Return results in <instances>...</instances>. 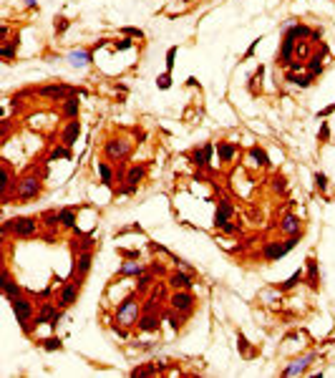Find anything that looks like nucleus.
I'll return each instance as SVG.
<instances>
[{"label":"nucleus","mask_w":335,"mask_h":378,"mask_svg":"<svg viewBox=\"0 0 335 378\" xmlns=\"http://www.w3.org/2000/svg\"><path fill=\"white\" fill-rule=\"evenodd\" d=\"M38 229V220L36 217H16L3 225V232H13L16 237H33Z\"/></svg>","instance_id":"obj_1"},{"label":"nucleus","mask_w":335,"mask_h":378,"mask_svg":"<svg viewBox=\"0 0 335 378\" xmlns=\"http://www.w3.org/2000/svg\"><path fill=\"white\" fill-rule=\"evenodd\" d=\"M116 321H119L124 328L136 325V321H139V302H136V295H129V298L119 305V310H116Z\"/></svg>","instance_id":"obj_2"},{"label":"nucleus","mask_w":335,"mask_h":378,"mask_svg":"<svg viewBox=\"0 0 335 378\" xmlns=\"http://www.w3.org/2000/svg\"><path fill=\"white\" fill-rule=\"evenodd\" d=\"M295 245H298V235H293V237L285 240V242H267L265 247H262V257H265L267 263H275V260L285 257Z\"/></svg>","instance_id":"obj_3"},{"label":"nucleus","mask_w":335,"mask_h":378,"mask_svg":"<svg viewBox=\"0 0 335 378\" xmlns=\"http://www.w3.org/2000/svg\"><path fill=\"white\" fill-rule=\"evenodd\" d=\"M38 194H40V179H38V177H33V174H25L23 179H18V184H16V197H18V199L28 202V199H36Z\"/></svg>","instance_id":"obj_4"},{"label":"nucleus","mask_w":335,"mask_h":378,"mask_svg":"<svg viewBox=\"0 0 335 378\" xmlns=\"http://www.w3.org/2000/svg\"><path fill=\"white\" fill-rule=\"evenodd\" d=\"M10 305H13V313H16V318H18V323L23 325V330L25 333H31V315H33V305H31V300H25L23 295H16V298H10Z\"/></svg>","instance_id":"obj_5"},{"label":"nucleus","mask_w":335,"mask_h":378,"mask_svg":"<svg viewBox=\"0 0 335 378\" xmlns=\"http://www.w3.org/2000/svg\"><path fill=\"white\" fill-rule=\"evenodd\" d=\"M104 151H106V156L111 159V162H124V159L131 154V144L126 139H111V141H106Z\"/></svg>","instance_id":"obj_6"},{"label":"nucleus","mask_w":335,"mask_h":378,"mask_svg":"<svg viewBox=\"0 0 335 378\" xmlns=\"http://www.w3.org/2000/svg\"><path fill=\"white\" fill-rule=\"evenodd\" d=\"M169 305H171V310L189 313V310L194 308V295L189 293V290H177V293L169 298Z\"/></svg>","instance_id":"obj_7"},{"label":"nucleus","mask_w":335,"mask_h":378,"mask_svg":"<svg viewBox=\"0 0 335 378\" xmlns=\"http://www.w3.org/2000/svg\"><path fill=\"white\" fill-rule=\"evenodd\" d=\"M144 174H147V167H131L129 174H126V184H124L121 192H124V194L136 192V187H139V182L144 179Z\"/></svg>","instance_id":"obj_8"},{"label":"nucleus","mask_w":335,"mask_h":378,"mask_svg":"<svg viewBox=\"0 0 335 378\" xmlns=\"http://www.w3.org/2000/svg\"><path fill=\"white\" fill-rule=\"evenodd\" d=\"M40 96H48V98H58V101H66L68 96H74L76 91L74 89H68V86H61V83H56V86H43V89L38 91Z\"/></svg>","instance_id":"obj_9"},{"label":"nucleus","mask_w":335,"mask_h":378,"mask_svg":"<svg viewBox=\"0 0 335 378\" xmlns=\"http://www.w3.org/2000/svg\"><path fill=\"white\" fill-rule=\"evenodd\" d=\"M76 298H78V285L76 283H68V285H63V290H61V298H58V308H71V305L76 302Z\"/></svg>","instance_id":"obj_10"},{"label":"nucleus","mask_w":335,"mask_h":378,"mask_svg":"<svg viewBox=\"0 0 335 378\" xmlns=\"http://www.w3.org/2000/svg\"><path fill=\"white\" fill-rule=\"evenodd\" d=\"M212 151H214L212 144H205L202 149H194L192 151V164L199 167V169H207L209 167V159H212Z\"/></svg>","instance_id":"obj_11"},{"label":"nucleus","mask_w":335,"mask_h":378,"mask_svg":"<svg viewBox=\"0 0 335 378\" xmlns=\"http://www.w3.org/2000/svg\"><path fill=\"white\" fill-rule=\"evenodd\" d=\"M229 217H232V205L227 199H220V205H217V212H214V227H224L229 222Z\"/></svg>","instance_id":"obj_12"},{"label":"nucleus","mask_w":335,"mask_h":378,"mask_svg":"<svg viewBox=\"0 0 335 378\" xmlns=\"http://www.w3.org/2000/svg\"><path fill=\"white\" fill-rule=\"evenodd\" d=\"M295 40H298V38L290 33V31L285 33V38H282V48H280V61H282V63H290V58H293V53H295V48H298V46H295Z\"/></svg>","instance_id":"obj_13"},{"label":"nucleus","mask_w":335,"mask_h":378,"mask_svg":"<svg viewBox=\"0 0 335 378\" xmlns=\"http://www.w3.org/2000/svg\"><path fill=\"white\" fill-rule=\"evenodd\" d=\"M310 360H315V353L293 360V366H287V368L282 371V376H298V373H305V371H308V363H310Z\"/></svg>","instance_id":"obj_14"},{"label":"nucleus","mask_w":335,"mask_h":378,"mask_svg":"<svg viewBox=\"0 0 335 378\" xmlns=\"http://www.w3.org/2000/svg\"><path fill=\"white\" fill-rule=\"evenodd\" d=\"M280 232H285V235H300V220L295 214H285L282 222H280Z\"/></svg>","instance_id":"obj_15"},{"label":"nucleus","mask_w":335,"mask_h":378,"mask_svg":"<svg viewBox=\"0 0 335 378\" xmlns=\"http://www.w3.org/2000/svg\"><path fill=\"white\" fill-rule=\"evenodd\" d=\"M169 285L174 290H189V287H192V275H186V272H171L169 275Z\"/></svg>","instance_id":"obj_16"},{"label":"nucleus","mask_w":335,"mask_h":378,"mask_svg":"<svg viewBox=\"0 0 335 378\" xmlns=\"http://www.w3.org/2000/svg\"><path fill=\"white\" fill-rule=\"evenodd\" d=\"M78 134H81V121H71L66 129H63V144L66 147H74V144L78 141Z\"/></svg>","instance_id":"obj_17"},{"label":"nucleus","mask_w":335,"mask_h":378,"mask_svg":"<svg viewBox=\"0 0 335 378\" xmlns=\"http://www.w3.org/2000/svg\"><path fill=\"white\" fill-rule=\"evenodd\" d=\"M91 263H93V255H91L89 250L81 252V255H78V260H76V270H74V272L81 278V275H86V272L91 270Z\"/></svg>","instance_id":"obj_18"},{"label":"nucleus","mask_w":335,"mask_h":378,"mask_svg":"<svg viewBox=\"0 0 335 378\" xmlns=\"http://www.w3.org/2000/svg\"><path fill=\"white\" fill-rule=\"evenodd\" d=\"M3 293H5V298H8V300H10V298H16V295H20V293H23V290H20V285L10 280V275H8V270H3Z\"/></svg>","instance_id":"obj_19"},{"label":"nucleus","mask_w":335,"mask_h":378,"mask_svg":"<svg viewBox=\"0 0 335 378\" xmlns=\"http://www.w3.org/2000/svg\"><path fill=\"white\" fill-rule=\"evenodd\" d=\"M144 270H147V267H144L141 263H136V260H126V263L119 267V275H121V278H126V275H136V278H139Z\"/></svg>","instance_id":"obj_20"},{"label":"nucleus","mask_w":335,"mask_h":378,"mask_svg":"<svg viewBox=\"0 0 335 378\" xmlns=\"http://www.w3.org/2000/svg\"><path fill=\"white\" fill-rule=\"evenodd\" d=\"M305 68H308V74H313V76H320V74H323V68H325V63H323V53L310 56V61L305 63Z\"/></svg>","instance_id":"obj_21"},{"label":"nucleus","mask_w":335,"mask_h":378,"mask_svg":"<svg viewBox=\"0 0 335 378\" xmlns=\"http://www.w3.org/2000/svg\"><path fill=\"white\" fill-rule=\"evenodd\" d=\"M91 58H93L91 51H74V53H68L71 66H86V63H91Z\"/></svg>","instance_id":"obj_22"},{"label":"nucleus","mask_w":335,"mask_h":378,"mask_svg":"<svg viewBox=\"0 0 335 378\" xmlns=\"http://www.w3.org/2000/svg\"><path fill=\"white\" fill-rule=\"evenodd\" d=\"M78 109H81V104L76 96H68L63 101V116H68V119H78Z\"/></svg>","instance_id":"obj_23"},{"label":"nucleus","mask_w":335,"mask_h":378,"mask_svg":"<svg viewBox=\"0 0 335 378\" xmlns=\"http://www.w3.org/2000/svg\"><path fill=\"white\" fill-rule=\"evenodd\" d=\"M235 154H237V149L232 147V144L220 141V147H217V156H220V162H232V159H235Z\"/></svg>","instance_id":"obj_24"},{"label":"nucleus","mask_w":335,"mask_h":378,"mask_svg":"<svg viewBox=\"0 0 335 378\" xmlns=\"http://www.w3.org/2000/svg\"><path fill=\"white\" fill-rule=\"evenodd\" d=\"M305 267H308V283H310V287L315 290V287H317V260L310 255L308 260H305Z\"/></svg>","instance_id":"obj_25"},{"label":"nucleus","mask_w":335,"mask_h":378,"mask_svg":"<svg viewBox=\"0 0 335 378\" xmlns=\"http://www.w3.org/2000/svg\"><path fill=\"white\" fill-rule=\"evenodd\" d=\"M139 330H144V333H154V330H159V318L156 315H144L141 321H139Z\"/></svg>","instance_id":"obj_26"},{"label":"nucleus","mask_w":335,"mask_h":378,"mask_svg":"<svg viewBox=\"0 0 335 378\" xmlns=\"http://www.w3.org/2000/svg\"><path fill=\"white\" fill-rule=\"evenodd\" d=\"M313 74H305V76H295V74H287L285 76V81L287 83H295V86H300V89H308V86H313Z\"/></svg>","instance_id":"obj_27"},{"label":"nucleus","mask_w":335,"mask_h":378,"mask_svg":"<svg viewBox=\"0 0 335 378\" xmlns=\"http://www.w3.org/2000/svg\"><path fill=\"white\" fill-rule=\"evenodd\" d=\"M250 156H252V162H255L257 167H270V159H267V151H265V149L252 147V149H250Z\"/></svg>","instance_id":"obj_28"},{"label":"nucleus","mask_w":335,"mask_h":378,"mask_svg":"<svg viewBox=\"0 0 335 378\" xmlns=\"http://www.w3.org/2000/svg\"><path fill=\"white\" fill-rule=\"evenodd\" d=\"M98 174H101V182H104V187H111L113 182V171L106 162H98Z\"/></svg>","instance_id":"obj_29"},{"label":"nucleus","mask_w":335,"mask_h":378,"mask_svg":"<svg viewBox=\"0 0 335 378\" xmlns=\"http://www.w3.org/2000/svg\"><path fill=\"white\" fill-rule=\"evenodd\" d=\"M58 217H61V225L63 227H76V212L74 209H61V212H58Z\"/></svg>","instance_id":"obj_30"},{"label":"nucleus","mask_w":335,"mask_h":378,"mask_svg":"<svg viewBox=\"0 0 335 378\" xmlns=\"http://www.w3.org/2000/svg\"><path fill=\"white\" fill-rule=\"evenodd\" d=\"M56 159H71V147H56L53 151H51V156H48V162H56Z\"/></svg>","instance_id":"obj_31"},{"label":"nucleus","mask_w":335,"mask_h":378,"mask_svg":"<svg viewBox=\"0 0 335 378\" xmlns=\"http://www.w3.org/2000/svg\"><path fill=\"white\" fill-rule=\"evenodd\" d=\"M298 280H302V270H295V272L290 275L285 283H280L278 287H280V290H290V287H295V285H298Z\"/></svg>","instance_id":"obj_32"},{"label":"nucleus","mask_w":335,"mask_h":378,"mask_svg":"<svg viewBox=\"0 0 335 378\" xmlns=\"http://www.w3.org/2000/svg\"><path fill=\"white\" fill-rule=\"evenodd\" d=\"M290 33H293L295 38H313V31H310V28L308 25H293V28H290Z\"/></svg>","instance_id":"obj_33"},{"label":"nucleus","mask_w":335,"mask_h":378,"mask_svg":"<svg viewBox=\"0 0 335 378\" xmlns=\"http://www.w3.org/2000/svg\"><path fill=\"white\" fill-rule=\"evenodd\" d=\"M317 141H320V144H328V141H330V124H328V121H323V124H320Z\"/></svg>","instance_id":"obj_34"},{"label":"nucleus","mask_w":335,"mask_h":378,"mask_svg":"<svg viewBox=\"0 0 335 378\" xmlns=\"http://www.w3.org/2000/svg\"><path fill=\"white\" fill-rule=\"evenodd\" d=\"M43 348H46V351H61L63 343H61V338H46L43 340Z\"/></svg>","instance_id":"obj_35"},{"label":"nucleus","mask_w":335,"mask_h":378,"mask_svg":"<svg viewBox=\"0 0 335 378\" xmlns=\"http://www.w3.org/2000/svg\"><path fill=\"white\" fill-rule=\"evenodd\" d=\"M43 222H46L48 227H58L61 225V217H58V212H46L43 214Z\"/></svg>","instance_id":"obj_36"},{"label":"nucleus","mask_w":335,"mask_h":378,"mask_svg":"<svg viewBox=\"0 0 335 378\" xmlns=\"http://www.w3.org/2000/svg\"><path fill=\"white\" fill-rule=\"evenodd\" d=\"M174 58H177V46H171L169 51H167V74H171V71H174Z\"/></svg>","instance_id":"obj_37"},{"label":"nucleus","mask_w":335,"mask_h":378,"mask_svg":"<svg viewBox=\"0 0 335 378\" xmlns=\"http://www.w3.org/2000/svg\"><path fill=\"white\" fill-rule=\"evenodd\" d=\"M313 179H315V187L320 189V192H325V189H328V177H325L323 171H315V177H313Z\"/></svg>","instance_id":"obj_38"},{"label":"nucleus","mask_w":335,"mask_h":378,"mask_svg":"<svg viewBox=\"0 0 335 378\" xmlns=\"http://www.w3.org/2000/svg\"><path fill=\"white\" fill-rule=\"evenodd\" d=\"M0 177H3V182H0V187H3V194L8 192V187H10V169L3 164V171H0Z\"/></svg>","instance_id":"obj_39"},{"label":"nucleus","mask_w":335,"mask_h":378,"mask_svg":"<svg viewBox=\"0 0 335 378\" xmlns=\"http://www.w3.org/2000/svg\"><path fill=\"white\" fill-rule=\"evenodd\" d=\"M156 86H159L162 91H167L169 86H171V74H162V76L156 78Z\"/></svg>","instance_id":"obj_40"},{"label":"nucleus","mask_w":335,"mask_h":378,"mask_svg":"<svg viewBox=\"0 0 335 378\" xmlns=\"http://www.w3.org/2000/svg\"><path fill=\"white\" fill-rule=\"evenodd\" d=\"M16 48H18V40L13 43V46H3V48H0V56H3V58H13V56H16Z\"/></svg>","instance_id":"obj_41"},{"label":"nucleus","mask_w":335,"mask_h":378,"mask_svg":"<svg viewBox=\"0 0 335 378\" xmlns=\"http://www.w3.org/2000/svg\"><path fill=\"white\" fill-rule=\"evenodd\" d=\"M124 36H131V38H144V31L141 28H121Z\"/></svg>","instance_id":"obj_42"},{"label":"nucleus","mask_w":335,"mask_h":378,"mask_svg":"<svg viewBox=\"0 0 335 378\" xmlns=\"http://www.w3.org/2000/svg\"><path fill=\"white\" fill-rule=\"evenodd\" d=\"M68 31V18H56V33H66Z\"/></svg>","instance_id":"obj_43"},{"label":"nucleus","mask_w":335,"mask_h":378,"mask_svg":"<svg viewBox=\"0 0 335 378\" xmlns=\"http://www.w3.org/2000/svg\"><path fill=\"white\" fill-rule=\"evenodd\" d=\"M287 68H290V74H295V71H302V68H305V61H290Z\"/></svg>","instance_id":"obj_44"},{"label":"nucleus","mask_w":335,"mask_h":378,"mask_svg":"<svg viewBox=\"0 0 335 378\" xmlns=\"http://www.w3.org/2000/svg\"><path fill=\"white\" fill-rule=\"evenodd\" d=\"M149 283H151V278H149V275H144V278H139V280H136V287H139V290H147V287H149Z\"/></svg>","instance_id":"obj_45"},{"label":"nucleus","mask_w":335,"mask_h":378,"mask_svg":"<svg viewBox=\"0 0 335 378\" xmlns=\"http://www.w3.org/2000/svg\"><path fill=\"white\" fill-rule=\"evenodd\" d=\"M272 187L278 189V192H285V187H287V184H285V179H282V177H275V179H272Z\"/></svg>","instance_id":"obj_46"},{"label":"nucleus","mask_w":335,"mask_h":378,"mask_svg":"<svg viewBox=\"0 0 335 378\" xmlns=\"http://www.w3.org/2000/svg\"><path fill=\"white\" fill-rule=\"evenodd\" d=\"M333 111H335V101H333V104H330V106H325V109H320V111H317V116H320V119H325V116H330Z\"/></svg>","instance_id":"obj_47"},{"label":"nucleus","mask_w":335,"mask_h":378,"mask_svg":"<svg viewBox=\"0 0 335 378\" xmlns=\"http://www.w3.org/2000/svg\"><path fill=\"white\" fill-rule=\"evenodd\" d=\"M121 255H124L126 260H139V252H136V250H121Z\"/></svg>","instance_id":"obj_48"},{"label":"nucleus","mask_w":335,"mask_h":378,"mask_svg":"<svg viewBox=\"0 0 335 378\" xmlns=\"http://www.w3.org/2000/svg\"><path fill=\"white\" fill-rule=\"evenodd\" d=\"M222 229H224V232H229V235H232V232H240V227H237V225H232V222H227Z\"/></svg>","instance_id":"obj_49"},{"label":"nucleus","mask_w":335,"mask_h":378,"mask_svg":"<svg viewBox=\"0 0 335 378\" xmlns=\"http://www.w3.org/2000/svg\"><path fill=\"white\" fill-rule=\"evenodd\" d=\"M129 46H131V43H129V40H121V43H116V48H121V51H126Z\"/></svg>","instance_id":"obj_50"},{"label":"nucleus","mask_w":335,"mask_h":378,"mask_svg":"<svg viewBox=\"0 0 335 378\" xmlns=\"http://www.w3.org/2000/svg\"><path fill=\"white\" fill-rule=\"evenodd\" d=\"M0 38H3V40L8 38V25H3V28H0Z\"/></svg>","instance_id":"obj_51"}]
</instances>
